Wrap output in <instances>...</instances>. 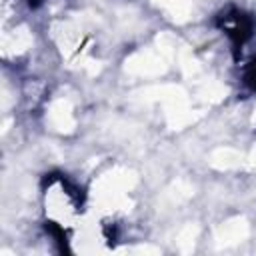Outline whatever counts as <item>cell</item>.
Here are the masks:
<instances>
[{
	"label": "cell",
	"instance_id": "1",
	"mask_svg": "<svg viewBox=\"0 0 256 256\" xmlns=\"http://www.w3.org/2000/svg\"><path fill=\"white\" fill-rule=\"evenodd\" d=\"M218 24L232 38V42L236 46H242L252 36V30H254L252 16H248L244 12H238V10H232V12H226V14L218 16Z\"/></svg>",
	"mask_w": 256,
	"mask_h": 256
}]
</instances>
